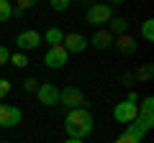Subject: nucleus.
<instances>
[{
    "mask_svg": "<svg viewBox=\"0 0 154 143\" xmlns=\"http://www.w3.org/2000/svg\"><path fill=\"white\" fill-rule=\"evenodd\" d=\"M93 112L88 107H80V110H69L64 118V130L69 133V138H77V141H82L93 133Z\"/></svg>",
    "mask_w": 154,
    "mask_h": 143,
    "instance_id": "f257e3e1",
    "label": "nucleus"
},
{
    "mask_svg": "<svg viewBox=\"0 0 154 143\" xmlns=\"http://www.w3.org/2000/svg\"><path fill=\"white\" fill-rule=\"evenodd\" d=\"M136 102H139V95L136 92H128V97L113 107V120L116 123H123V125L134 123V120H136V115H139V105Z\"/></svg>",
    "mask_w": 154,
    "mask_h": 143,
    "instance_id": "f03ea898",
    "label": "nucleus"
},
{
    "mask_svg": "<svg viewBox=\"0 0 154 143\" xmlns=\"http://www.w3.org/2000/svg\"><path fill=\"white\" fill-rule=\"evenodd\" d=\"M59 105L69 107V110H80V107H88V97L77 87H64L59 89Z\"/></svg>",
    "mask_w": 154,
    "mask_h": 143,
    "instance_id": "7ed1b4c3",
    "label": "nucleus"
},
{
    "mask_svg": "<svg viewBox=\"0 0 154 143\" xmlns=\"http://www.w3.org/2000/svg\"><path fill=\"white\" fill-rule=\"evenodd\" d=\"M113 18V5H105V3H98V5H90L88 13H85V23L90 26H105V23Z\"/></svg>",
    "mask_w": 154,
    "mask_h": 143,
    "instance_id": "20e7f679",
    "label": "nucleus"
},
{
    "mask_svg": "<svg viewBox=\"0 0 154 143\" xmlns=\"http://www.w3.org/2000/svg\"><path fill=\"white\" fill-rule=\"evenodd\" d=\"M146 133H149V128H146V125H144V123L136 118L134 123H128V125H126V130H123L121 136L116 138L113 143H141Z\"/></svg>",
    "mask_w": 154,
    "mask_h": 143,
    "instance_id": "39448f33",
    "label": "nucleus"
},
{
    "mask_svg": "<svg viewBox=\"0 0 154 143\" xmlns=\"http://www.w3.org/2000/svg\"><path fill=\"white\" fill-rule=\"evenodd\" d=\"M36 97H38V102L44 105V107H51V105L59 102V87L51 84V82H41L38 89H36Z\"/></svg>",
    "mask_w": 154,
    "mask_h": 143,
    "instance_id": "423d86ee",
    "label": "nucleus"
},
{
    "mask_svg": "<svg viewBox=\"0 0 154 143\" xmlns=\"http://www.w3.org/2000/svg\"><path fill=\"white\" fill-rule=\"evenodd\" d=\"M21 118H23V112L18 107L0 102V128H16L21 123Z\"/></svg>",
    "mask_w": 154,
    "mask_h": 143,
    "instance_id": "0eeeda50",
    "label": "nucleus"
},
{
    "mask_svg": "<svg viewBox=\"0 0 154 143\" xmlns=\"http://www.w3.org/2000/svg\"><path fill=\"white\" fill-rule=\"evenodd\" d=\"M67 59H69V54L64 51V46H51L44 54V64L49 66V69H62V66L67 64Z\"/></svg>",
    "mask_w": 154,
    "mask_h": 143,
    "instance_id": "6e6552de",
    "label": "nucleus"
},
{
    "mask_svg": "<svg viewBox=\"0 0 154 143\" xmlns=\"http://www.w3.org/2000/svg\"><path fill=\"white\" fill-rule=\"evenodd\" d=\"M38 44H41V33L33 31V28H28V31H21V33L16 36V46L21 49V54H23V51H28V49H36Z\"/></svg>",
    "mask_w": 154,
    "mask_h": 143,
    "instance_id": "1a4fd4ad",
    "label": "nucleus"
},
{
    "mask_svg": "<svg viewBox=\"0 0 154 143\" xmlns=\"http://www.w3.org/2000/svg\"><path fill=\"white\" fill-rule=\"evenodd\" d=\"M67 54H82L88 49V39H85L82 33H64V41H62Z\"/></svg>",
    "mask_w": 154,
    "mask_h": 143,
    "instance_id": "9d476101",
    "label": "nucleus"
},
{
    "mask_svg": "<svg viewBox=\"0 0 154 143\" xmlns=\"http://www.w3.org/2000/svg\"><path fill=\"white\" fill-rule=\"evenodd\" d=\"M113 46L121 54H126V56H131V54H136V49H139V41L136 39H131L128 33H121V36H116L113 39Z\"/></svg>",
    "mask_w": 154,
    "mask_h": 143,
    "instance_id": "9b49d317",
    "label": "nucleus"
},
{
    "mask_svg": "<svg viewBox=\"0 0 154 143\" xmlns=\"http://www.w3.org/2000/svg\"><path fill=\"white\" fill-rule=\"evenodd\" d=\"M136 118L152 130V125H154V97H144V102L139 105V115Z\"/></svg>",
    "mask_w": 154,
    "mask_h": 143,
    "instance_id": "f8f14e48",
    "label": "nucleus"
},
{
    "mask_svg": "<svg viewBox=\"0 0 154 143\" xmlns=\"http://www.w3.org/2000/svg\"><path fill=\"white\" fill-rule=\"evenodd\" d=\"M88 46H95V49H110L113 46V36H110L105 28H100V31H95L93 33V39H88Z\"/></svg>",
    "mask_w": 154,
    "mask_h": 143,
    "instance_id": "ddd939ff",
    "label": "nucleus"
},
{
    "mask_svg": "<svg viewBox=\"0 0 154 143\" xmlns=\"http://www.w3.org/2000/svg\"><path fill=\"white\" fill-rule=\"evenodd\" d=\"M126 28H128V21L126 18H110L108 21V28H105V31L110 33V36H121V33H126Z\"/></svg>",
    "mask_w": 154,
    "mask_h": 143,
    "instance_id": "4468645a",
    "label": "nucleus"
},
{
    "mask_svg": "<svg viewBox=\"0 0 154 143\" xmlns=\"http://www.w3.org/2000/svg\"><path fill=\"white\" fill-rule=\"evenodd\" d=\"M41 41H46L49 49H51V46H62V41H64V31H62V28H49V31L41 36Z\"/></svg>",
    "mask_w": 154,
    "mask_h": 143,
    "instance_id": "2eb2a0df",
    "label": "nucleus"
},
{
    "mask_svg": "<svg viewBox=\"0 0 154 143\" xmlns=\"http://www.w3.org/2000/svg\"><path fill=\"white\" fill-rule=\"evenodd\" d=\"M152 77H154V66L152 64H141L134 72V82H152Z\"/></svg>",
    "mask_w": 154,
    "mask_h": 143,
    "instance_id": "dca6fc26",
    "label": "nucleus"
},
{
    "mask_svg": "<svg viewBox=\"0 0 154 143\" xmlns=\"http://www.w3.org/2000/svg\"><path fill=\"white\" fill-rule=\"evenodd\" d=\"M141 39L144 41H154V18H146L141 23Z\"/></svg>",
    "mask_w": 154,
    "mask_h": 143,
    "instance_id": "f3484780",
    "label": "nucleus"
},
{
    "mask_svg": "<svg viewBox=\"0 0 154 143\" xmlns=\"http://www.w3.org/2000/svg\"><path fill=\"white\" fill-rule=\"evenodd\" d=\"M13 18V5L8 3V0H0V23H5Z\"/></svg>",
    "mask_w": 154,
    "mask_h": 143,
    "instance_id": "a211bd4d",
    "label": "nucleus"
},
{
    "mask_svg": "<svg viewBox=\"0 0 154 143\" xmlns=\"http://www.w3.org/2000/svg\"><path fill=\"white\" fill-rule=\"evenodd\" d=\"M11 64L16 66V69H23V66H28V56L21 54V51H18V54H11Z\"/></svg>",
    "mask_w": 154,
    "mask_h": 143,
    "instance_id": "6ab92c4d",
    "label": "nucleus"
},
{
    "mask_svg": "<svg viewBox=\"0 0 154 143\" xmlns=\"http://www.w3.org/2000/svg\"><path fill=\"white\" fill-rule=\"evenodd\" d=\"M49 5H51V10L62 13V10H69V5H72V3H69V0H51Z\"/></svg>",
    "mask_w": 154,
    "mask_h": 143,
    "instance_id": "aec40b11",
    "label": "nucleus"
},
{
    "mask_svg": "<svg viewBox=\"0 0 154 143\" xmlns=\"http://www.w3.org/2000/svg\"><path fill=\"white\" fill-rule=\"evenodd\" d=\"M8 95H11V82L0 77V100H3V97H8Z\"/></svg>",
    "mask_w": 154,
    "mask_h": 143,
    "instance_id": "412c9836",
    "label": "nucleus"
},
{
    "mask_svg": "<svg viewBox=\"0 0 154 143\" xmlns=\"http://www.w3.org/2000/svg\"><path fill=\"white\" fill-rule=\"evenodd\" d=\"M23 89H26V92H36V89H38V84H36V79H33V77H28V79H23Z\"/></svg>",
    "mask_w": 154,
    "mask_h": 143,
    "instance_id": "4be33fe9",
    "label": "nucleus"
},
{
    "mask_svg": "<svg viewBox=\"0 0 154 143\" xmlns=\"http://www.w3.org/2000/svg\"><path fill=\"white\" fill-rule=\"evenodd\" d=\"M28 8H33V0H18V3H16V10H28Z\"/></svg>",
    "mask_w": 154,
    "mask_h": 143,
    "instance_id": "5701e85b",
    "label": "nucleus"
},
{
    "mask_svg": "<svg viewBox=\"0 0 154 143\" xmlns=\"http://www.w3.org/2000/svg\"><path fill=\"white\" fill-rule=\"evenodd\" d=\"M8 61H11V51H8L5 46H0V66L8 64Z\"/></svg>",
    "mask_w": 154,
    "mask_h": 143,
    "instance_id": "b1692460",
    "label": "nucleus"
},
{
    "mask_svg": "<svg viewBox=\"0 0 154 143\" xmlns=\"http://www.w3.org/2000/svg\"><path fill=\"white\" fill-rule=\"evenodd\" d=\"M121 84H123V87H131V84H134V74H128V72L121 74Z\"/></svg>",
    "mask_w": 154,
    "mask_h": 143,
    "instance_id": "393cba45",
    "label": "nucleus"
},
{
    "mask_svg": "<svg viewBox=\"0 0 154 143\" xmlns=\"http://www.w3.org/2000/svg\"><path fill=\"white\" fill-rule=\"evenodd\" d=\"M64 143H82V141H77V138H67Z\"/></svg>",
    "mask_w": 154,
    "mask_h": 143,
    "instance_id": "a878e982",
    "label": "nucleus"
},
{
    "mask_svg": "<svg viewBox=\"0 0 154 143\" xmlns=\"http://www.w3.org/2000/svg\"><path fill=\"white\" fill-rule=\"evenodd\" d=\"M0 143H11V141H0Z\"/></svg>",
    "mask_w": 154,
    "mask_h": 143,
    "instance_id": "bb28decb",
    "label": "nucleus"
}]
</instances>
